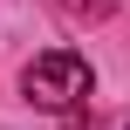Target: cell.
Masks as SVG:
<instances>
[{
    "instance_id": "6da1fadb",
    "label": "cell",
    "mask_w": 130,
    "mask_h": 130,
    "mask_svg": "<svg viewBox=\"0 0 130 130\" xmlns=\"http://www.w3.org/2000/svg\"><path fill=\"white\" fill-rule=\"evenodd\" d=\"M21 96L34 110H82L89 103V62L75 48H48L21 69Z\"/></svg>"
},
{
    "instance_id": "7a4b0ae2",
    "label": "cell",
    "mask_w": 130,
    "mask_h": 130,
    "mask_svg": "<svg viewBox=\"0 0 130 130\" xmlns=\"http://www.w3.org/2000/svg\"><path fill=\"white\" fill-rule=\"evenodd\" d=\"M62 130H89V117H69V123H62Z\"/></svg>"
}]
</instances>
